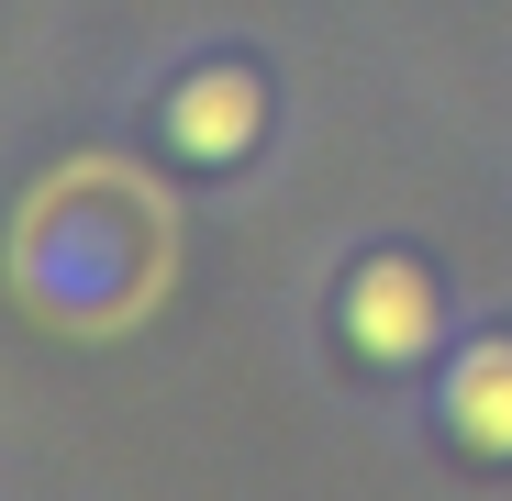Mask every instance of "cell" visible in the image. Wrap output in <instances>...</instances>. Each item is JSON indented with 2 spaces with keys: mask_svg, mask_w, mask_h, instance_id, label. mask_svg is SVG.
Listing matches in <instances>:
<instances>
[{
  "mask_svg": "<svg viewBox=\"0 0 512 501\" xmlns=\"http://www.w3.org/2000/svg\"><path fill=\"white\" fill-rule=\"evenodd\" d=\"M334 312H346V346L368 368H412V357L446 346V301H435V279H423L412 257H368Z\"/></svg>",
  "mask_w": 512,
  "mask_h": 501,
  "instance_id": "1",
  "label": "cell"
},
{
  "mask_svg": "<svg viewBox=\"0 0 512 501\" xmlns=\"http://www.w3.org/2000/svg\"><path fill=\"white\" fill-rule=\"evenodd\" d=\"M256 134H268V90H256V67H234V56L190 67L179 90H167V145L190 167H234V156H256Z\"/></svg>",
  "mask_w": 512,
  "mask_h": 501,
  "instance_id": "2",
  "label": "cell"
},
{
  "mask_svg": "<svg viewBox=\"0 0 512 501\" xmlns=\"http://www.w3.org/2000/svg\"><path fill=\"white\" fill-rule=\"evenodd\" d=\"M446 435L490 468H512V334H490V346H468L446 368Z\"/></svg>",
  "mask_w": 512,
  "mask_h": 501,
  "instance_id": "3",
  "label": "cell"
}]
</instances>
